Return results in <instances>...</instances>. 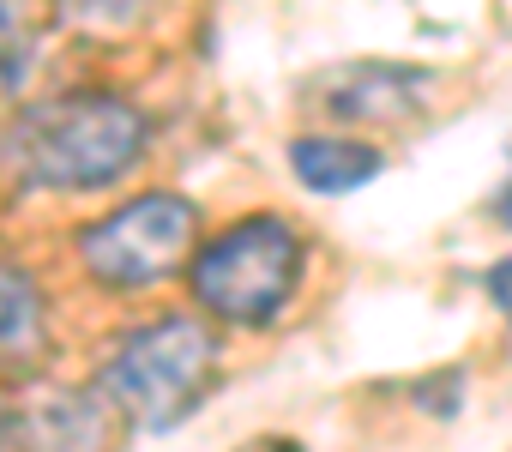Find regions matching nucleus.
Here are the masks:
<instances>
[{
  "instance_id": "1",
  "label": "nucleus",
  "mask_w": 512,
  "mask_h": 452,
  "mask_svg": "<svg viewBox=\"0 0 512 452\" xmlns=\"http://www.w3.org/2000/svg\"><path fill=\"white\" fill-rule=\"evenodd\" d=\"M145 151V115L121 97H55L31 103L7 139L0 157L25 187H109L127 175Z\"/></svg>"
},
{
  "instance_id": "2",
  "label": "nucleus",
  "mask_w": 512,
  "mask_h": 452,
  "mask_svg": "<svg viewBox=\"0 0 512 452\" xmlns=\"http://www.w3.org/2000/svg\"><path fill=\"white\" fill-rule=\"evenodd\" d=\"M217 380V338L199 320H151L139 326L103 368V392L145 434H169L187 422Z\"/></svg>"
},
{
  "instance_id": "3",
  "label": "nucleus",
  "mask_w": 512,
  "mask_h": 452,
  "mask_svg": "<svg viewBox=\"0 0 512 452\" xmlns=\"http://www.w3.org/2000/svg\"><path fill=\"white\" fill-rule=\"evenodd\" d=\"M302 278V242L284 217H241L193 260V296L235 320V326H266Z\"/></svg>"
},
{
  "instance_id": "4",
  "label": "nucleus",
  "mask_w": 512,
  "mask_h": 452,
  "mask_svg": "<svg viewBox=\"0 0 512 452\" xmlns=\"http://www.w3.org/2000/svg\"><path fill=\"white\" fill-rule=\"evenodd\" d=\"M193 223L199 217H193V205L181 193H145V199L121 205L115 217L91 223L79 236V254H85L91 278H103L115 290H139V284L169 278L187 260Z\"/></svg>"
},
{
  "instance_id": "5",
  "label": "nucleus",
  "mask_w": 512,
  "mask_h": 452,
  "mask_svg": "<svg viewBox=\"0 0 512 452\" xmlns=\"http://www.w3.org/2000/svg\"><path fill=\"white\" fill-rule=\"evenodd\" d=\"M25 452H103V404L91 392H43L13 416Z\"/></svg>"
},
{
  "instance_id": "6",
  "label": "nucleus",
  "mask_w": 512,
  "mask_h": 452,
  "mask_svg": "<svg viewBox=\"0 0 512 452\" xmlns=\"http://www.w3.org/2000/svg\"><path fill=\"white\" fill-rule=\"evenodd\" d=\"M428 73H404V67H350L332 79L326 109L344 121H404L416 109H428Z\"/></svg>"
},
{
  "instance_id": "7",
  "label": "nucleus",
  "mask_w": 512,
  "mask_h": 452,
  "mask_svg": "<svg viewBox=\"0 0 512 452\" xmlns=\"http://www.w3.org/2000/svg\"><path fill=\"white\" fill-rule=\"evenodd\" d=\"M290 163L308 193H356L362 181L380 175V151L356 139H296Z\"/></svg>"
},
{
  "instance_id": "8",
  "label": "nucleus",
  "mask_w": 512,
  "mask_h": 452,
  "mask_svg": "<svg viewBox=\"0 0 512 452\" xmlns=\"http://www.w3.org/2000/svg\"><path fill=\"white\" fill-rule=\"evenodd\" d=\"M43 308H37V284L13 266V260H0V350H13L37 332Z\"/></svg>"
},
{
  "instance_id": "9",
  "label": "nucleus",
  "mask_w": 512,
  "mask_h": 452,
  "mask_svg": "<svg viewBox=\"0 0 512 452\" xmlns=\"http://www.w3.org/2000/svg\"><path fill=\"white\" fill-rule=\"evenodd\" d=\"M488 302H494V308L512 320V260H500V266L488 272Z\"/></svg>"
},
{
  "instance_id": "10",
  "label": "nucleus",
  "mask_w": 512,
  "mask_h": 452,
  "mask_svg": "<svg viewBox=\"0 0 512 452\" xmlns=\"http://www.w3.org/2000/svg\"><path fill=\"white\" fill-rule=\"evenodd\" d=\"M19 55V19H13V0H0V67Z\"/></svg>"
},
{
  "instance_id": "11",
  "label": "nucleus",
  "mask_w": 512,
  "mask_h": 452,
  "mask_svg": "<svg viewBox=\"0 0 512 452\" xmlns=\"http://www.w3.org/2000/svg\"><path fill=\"white\" fill-rule=\"evenodd\" d=\"M500 217H506V223H512V187H506V199H500Z\"/></svg>"
}]
</instances>
